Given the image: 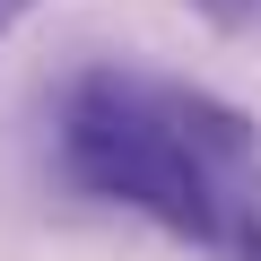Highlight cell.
I'll use <instances>...</instances> for the list:
<instances>
[{
    "instance_id": "2",
    "label": "cell",
    "mask_w": 261,
    "mask_h": 261,
    "mask_svg": "<svg viewBox=\"0 0 261 261\" xmlns=\"http://www.w3.org/2000/svg\"><path fill=\"white\" fill-rule=\"evenodd\" d=\"M27 9H35V0H0V27H9V18H27Z\"/></svg>"
},
{
    "instance_id": "1",
    "label": "cell",
    "mask_w": 261,
    "mask_h": 261,
    "mask_svg": "<svg viewBox=\"0 0 261 261\" xmlns=\"http://www.w3.org/2000/svg\"><path fill=\"white\" fill-rule=\"evenodd\" d=\"M174 113H183V130H192V148H209V157H235V166L252 157V122H244V113H226V105H209V96H183Z\"/></svg>"
}]
</instances>
